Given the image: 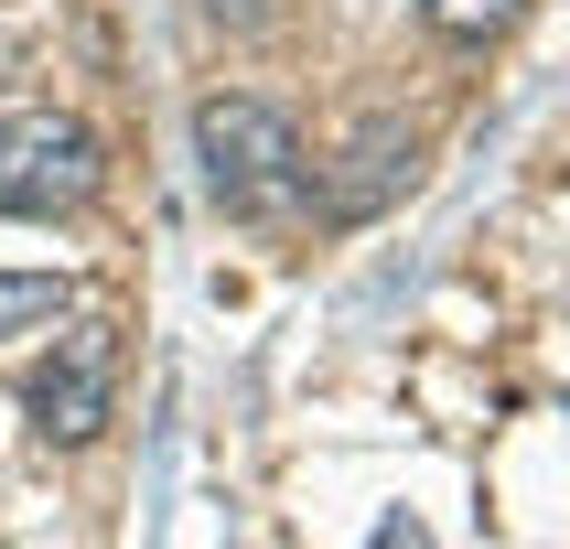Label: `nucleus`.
Listing matches in <instances>:
<instances>
[{
    "mask_svg": "<svg viewBox=\"0 0 570 549\" xmlns=\"http://www.w3.org/2000/svg\"><path fill=\"white\" fill-rule=\"evenodd\" d=\"M97 184H108V151H97L87 119L65 108H0V216H87Z\"/></svg>",
    "mask_w": 570,
    "mask_h": 549,
    "instance_id": "nucleus-2",
    "label": "nucleus"
},
{
    "mask_svg": "<svg viewBox=\"0 0 570 549\" xmlns=\"http://www.w3.org/2000/svg\"><path fill=\"white\" fill-rule=\"evenodd\" d=\"M420 22L442 32V43H463V55H484V43H507L528 22V0H420Z\"/></svg>",
    "mask_w": 570,
    "mask_h": 549,
    "instance_id": "nucleus-6",
    "label": "nucleus"
},
{
    "mask_svg": "<svg viewBox=\"0 0 570 549\" xmlns=\"http://www.w3.org/2000/svg\"><path fill=\"white\" fill-rule=\"evenodd\" d=\"M32 431L43 442H97L108 420H119V323L108 313H55V345H43V366H32Z\"/></svg>",
    "mask_w": 570,
    "mask_h": 549,
    "instance_id": "nucleus-3",
    "label": "nucleus"
},
{
    "mask_svg": "<svg viewBox=\"0 0 570 549\" xmlns=\"http://www.w3.org/2000/svg\"><path fill=\"white\" fill-rule=\"evenodd\" d=\"M410 173H420V140L399 119H366L345 140V151H334V173H313V194H323V216H377L387 194H410Z\"/></svg>",
    "mask_w": 570,
    "mask_h": 549,
    "instance_id": "nucleus-4",
    "label": "nucleus"
},
{
    "mask_svg": "<svg viewBox=\"0 0 570 549\" xmlns=\"http://www.w3.org/2000/svg\"><path fill=\"white\" fill-rule=\"evenodd\" d=\"M194 161H205L216 216H237V226H281V216L313 205L302 129H291L269 97H205V108H194Z\"/></svg>",
    "mask_w": 570,
    "mask_h": 549,
    "instance_id": "nucleus-1",
    "label": "nucleus"
},
{
    "mask_svg": "<svg viewBox=\"0 0 570 549\" xmlns=\"http://www.w3.org/2000/svg\"><path fill=\"white\" fill-rule=\"evenodd\" d=\"M55 313H76V281H55V269H0V345L55 334Z\"/></svg>",
    "mask_w": 570,
    "mask_h": 549,
    "instance_id": "nucleus-5",
    "label": "nucleus"
}]
</instances>
